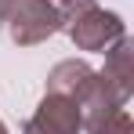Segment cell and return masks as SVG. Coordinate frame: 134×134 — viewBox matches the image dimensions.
<instances>
[{"label": "cell", "mask_w": 134, "mask_h": 134, "mask_svg": "<svg viewBox=\"0 0 134 134\" xmlns=\"http://www.w3.org/2000/svg\"><path fill=\"white\" fill-rule=\"evenodd\" d=\"M62 29L69 33V40L80 47V51H109L120 36H127V25L116 11L98 7L94 0L62 15Z\"/></svg>", "instance_id": "6da1fadb"}, {"label": "cell", "mask_w": 134, "mask_h": 134, "mask_svg": "<svg viewBox=\"0 0 134 134\" xmlns=\"http://www.w3.org/2000/svg\"><path fill=\"white\" fill-rule=\"evenodd\" d=\"M7 36L18 47H36L62 29V11L51 0H11L7 11Z\"/></svg>", "instance_id": "7a4b0ae2"}, {"label": "cell", "mask_w": 134, "mask_h": 134, "mask_svg": "<svg viewBox=\"0 0 134 134\" xmlns=\"http://www.w3.org/2000/svg\"><path fill=\"white\" fill-rule=\"evenodd\" d=\"M83 120H80V105L69 94H54L44 91L36 112L22 123V134H80Z\"/></svg>", "instance_id": "3957f363"}, {"label": "cell", "mask_w": 134, "mask_h": 134, "mask_svg": "<svg viewBox=\"0 0 134 134\" xmlns=\"http://www.w3.org/2000/svg\"><path fill=\"white\" fill-rule=\"evenodd\" d=\"M102 76L116 87V94H120L123 102H131V94H134V40L131 36H120V40L105 51Z\"/></svg>", "instance_id": "277c9868"}, {"label": "cell", "mask_w": 134, "mask_h": 134, "mask_svg": "<svg viewBox=\"0 0 134 134\" xmlns=\"http://www.w3.org/2000/svg\"><path fill=\"white\" fill-rule=\"evenodd\" d=\"M94 76V69L87 62H76V58H69V62H58V65L47 72V91H54V94H69L72 102L80 98V91L87 87V80Z\"/></svg>", "instance_id": "5b68a950"}, {"label": "cell", "mask_w": 134, "mask_h": 134, "mask_svg": "<svg viewBox=\"0 0 134 134\" xmlns=\"http://www.w3.org/2000/svg\"><path fill=\"white\" fill-rule=\"evenodd\" d=\"M87 134H134V123H131V112H127V105L123 109H116L112 116H105L94 131H87Z\"/></svg>", "instance_id": "8992f818"}, {"label": "cell", "mask_w": 134, "mask_h": 134, "mask_svg": "<svg viewBox=\"0 0 134 134\" xmlns=\"http://www.w3.org/2000/svg\"><path fill=\"white\" fill-rule=\"evenodd\" d=\"M62 15H69V11H76V7H83V4H91V0H51Z\"/></svg>", "instance_id": "52a82bcc"}, {"label": "cell", "mask_w": 134, "mask_h": 134, "mask_svg": "<svg viewBox=\"0 0 134 134\" xmlns=\"http://www.w3.org/2000/svg\"><path fill=\"white\" fill-rule=\"evenodd\" d=\"M7 11H11V0H0V25L7 22Z\"/></svg>", "instance_id": "ba28073f"}, {"label": "cell", "mask_w": 134, "mask_h": 134, "mask_svg": "<svg viewBox=\"0 0 134 134\" xmlns=\"http://www.w3.org/2000/svg\"><path fill=\"white\" fill-rule=\"evenodd\" d=\"M0 134H7V127H4V123H0Z\"/></svg>", "instance_id": "9c48e42d"}]
</instances>
